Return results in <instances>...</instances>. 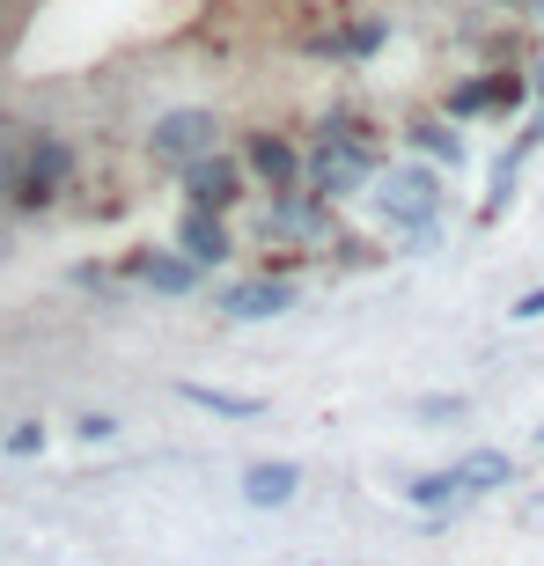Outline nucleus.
<instances>
[{
    "label": "nucleus",
    "instance_id": "1",
    "mask_svg": "<svg viewBox=\"0 0 544 566\" xmlns=\"http://www.w3.org/2000/svg\"><path fill=\"white\" fill-rule=\"evenodd\" d=\"M368 169H376V133L354 126V118H332L302 147V177L316 185V199H354Z\"/></svg>",
    "mask_w": 544,
    "mask_h": 566
},
{
    "label": "nucleus",
    "instance_id": "2",
    "mask_svg": "<svg viewBox=\"0 0 544 566\" xmlns=\"http://www.w3.org/2000/svg\"><path fill=\"white\" fill-rule=\"evenodd\" d=\"M376 213L390 221V229L405 235V243H435V221H441V185L427 177V169H390L376 185Z\"/></svg>",
    "mask_w": 544,
    "mask_h": 566
},
{
    "label": "nucleus",
    "instance_id": "3",
    "mask_svg": "<svg viewBox=\"0 0 544 566\" xmlns=\"http://www.w3.org/2000/svg\"><path fill=\"white\" fill-rule=\"evenodd\" d=\"M66 177H74V155H66V140H38V147H30V163L15 169V207H22V213H44V207L66 191Z\"/></svg>",
    "mask_w": 544,
    "mask_h": 566
},
{
    "label": "nucleus",
    "instance_id": "4",
    "mask_svg": "<svg viewBox=\"0 0 544 566\" xmlns=\"http://www.w3.org/2000/svg\"><path fill=\"white\" fill-rule=\"evenodd\" d=\"M243 199V169L229 155H191L185 163V207H207V213H229Z\"/></svg>",
    "mask_w": 544,
    "mask_h": 566
},
{
    "label": "nucleus",
    "instance_id": "5",
    "mask_svg": "<svg viewBox=\"0 0 544 566\" xmlns=\"http://www.w3.org/2000/svg\"><path fill=\"white\" fill-rule=\"evenodd\" d=\"M147 147H155V163L185 169L191 155H207V147H213V118H207V111H169L163 126H155V140H147Z\"/></svg>",
    "mask_w": 544,
    "mask_h": 566
},
{
    "label": "nucleus",
    "instance_id": "6",
    "mask_svg": "<svg viewBox=\"0 0 544 566\" xmlns=\"http://www.w3.org/2000/svg\"><path fill=\"white\" fill-rule=\"evenodd\" d=\"M508 104H523V74H485V82L449 88V111L457 118H485V111H508Z\"/></svg>",
    "mask_w": 544,
    "mask_h": 566
},
{
    "label": "nucleus",
    "instance_id": "7",
    "mask_svg": "<svg viewBox=\"0 0 544 566\" xmlns=\"http://www.w3.org/2000/svg\"><path fill=\"white\" fill-rule=\"evenodd\" d=\"M126 273L140 280V287H155V294H191L199 287V265H191V258H163V251H133Z\"/></svg>",
    "mask_w": 544,
    "mask_h": 566
},
{
    "label": "nucleus",
    "instance_id": "8",
    "mask_svg": "<svg viewBox=\"0 0 544 566\" xmlns=\"http://www.w3.org/2000/svg\"><path fill=\"white\" fill-rule=\"evenodd\" d=\"M243 155H251V169H258V177H265L272 191L302 185V147H287V140H280V133H251V147H243Z\"/></svg>",
    "mask_w": 544,
    "mask_h": 566
},
{
    "label": "nucleus",
    "instance_id": "9",
    "mask_svg": "<svg viewBox=\"0 0 544 566\" xmlns=\"http://www.w3.org/2000/svg\"><path fill=\"white\" fill-rule=\"evenodd\" d=\"M177 243L191 251V265H221V258H229V229H221V213H207V207H185Z\"/></svg>",
    "mask_w": 544,
    "mask_h": 566
},
{
    "label": "nucleus",
    "instance_id": "10",
    "mask_svg": "<svg viewBox=\"0 0 544 566\" xmlns=\"http://www.w3.org/2000/svg\"><path fill=\"white\" fill-rule=\"evenodd\" d=\"M294 493H302V471L294 463H251L243 471V501L251 507H287Z\"/></svg>",
    "mask_w": 544,
    "mask_h": 566
},
{
    "label": "nucleus",
    "instance_id": "11",
    "mask_svg": "<svg viewBox=\"0 0 544 566\" xmlns=\"http://www.w3.org/2000/svg\"><path fill=\"white\" fill-rule=\"evenodd\" d=\"M280 310H294L287 280H251V287L229 294V316H243V324H265V316H280Z\"/></svg>",
    "mask_w": 544,
    "mask_h": 566
},
{
    "label": "nucleus",
    "instance_id": "12",
    "mask_svg": "<svg viewBox=\"0 0 544 566\" xmlns=\"http://www.w3.org/2000/svg\"><path fill=\"white\" fill-rule=\"evenodd\" d=\"M383 44V22H338V30H324V38H310V52H324V60H368Z\"/></svg>",
    "mask_w": 544,
    "mask_h": 566
},
{
    "label": "nucleus",
    "instance_id": "13",
    "mask_svg": "<svg viewBox=\"0 0 544 566\" xmlns=\"http://www.w3.org/2000/svg\"><path fill=\"white\" fill-rule=\"evenodd\" d=\"M449 471H457V493H493V485L515 479V463H508L501 449H471V457L449 463Z\"/></svg>",
    "mask_w": 544,
    "mask_h": 566
},
{
    "label": "nucleus",
    "instance_id": "14",
    "mask_svg": "<svg viewBox=\"0 0 544 566\" xmlns=\"http://www.w3.org/2000/svg\"><path fill=\"white\" fill-rule=\"evenodd\" d=\"M272 221H280V229H294V235H302V243H316V235L332 229V221H324V207H316V199H294V185L280 191V213H272Z\"/></svg>",
    "mask_w": 544,
    "mask_h": 566
},
{
    "label": "nucleus",
    "instance_id": "15",
    "mask_svg": "<svg viewBox=\"0 0 544 566\" xmlns=\"http://www.w3.org/2000/svg\"><path fill=\"white\" fill-rule=\"evenodd\" d=\"M185 398L221 412V420H258V398H236V390H213V382H185Z\"/></svg>",
    "mask_w": 544,
    "mask_h": 566
},
{
    "label": "nucleus",
    "instance_id": "16",
    "mask_svg": "<svg viewBox=\"0 0 544 566\" xmlns=\"http://www.w3.org/2000/svg\"><path fill=\"white\" fill-rule=\"evenodd\" d=\"M405 501H412V507H457L463 501L457 471H427V479H412V485H405Z\"/></svg>",
    "mask_w": 544,
    "mask_h": 566
},
{
    "label": "nucleus",
    "instance_id": "17",
    "mask_svg": "<svg viewBox=\"0 0 544 566\" xmlns=\"http://www.w3.org/2000/svg\"><path fill=\"white\" fill-rule=\"evenodd\" d=\"M412 140L427 147V155H441V163H463V140H457V133H449V126H419Z\"/></svg>",
    "mask_w": 544,
    "mask_h": 566
},
{
    "label": "nucleus",
    "instance_id": "18",
    "mask_svg": "<svg viewBox=\"0 0 544 566\" xmlns=\"http://www.w3.org/2000/svg\"><path fill=\"white\" fill-rule=\"evenodd\" d=\"M8 449H15V457H38V449H44V427H38V420H22L15 434H8Z\"/></svg>",
    "mask_w": 544,
    "mask_h": 566
},
{
    "label": "nucleus",
    "instance_id": "19",
    "mask_svg": "<svg viewBox=\"0 0 544 566\" xmlns=\"http://www.w3.org/2000/svg\"><path fill=\"white\" fill-rule=\"evenodd\" d=\"M74 434H82V441H111L118 420H111V412H88V420H74Z\"/></svg>",
    "mask_w": 544,
    "mask_h": 566
},
{
    "label": "nucleus",
    "instance_id": "20",
    "mask_svg": "<svg viewBox=\"0 0 544 566\" xmlns=\"http://www.w3.org/2000/svg\"><path fill=\"white\" fill-rule=\"evenodd\" d=\"M508 316H515V324H537V316H544V287H530V294H523V302H515Z\"/></svg>",
    "mask_w": 544,
    "mask_h": 566
},
{
    "label": "nucleus",
    "instance_id": "21",
    "mask_svg": "<svg viewBox=\"0 0 544 566\" xmlns=\"http://www.w3.org/2000/svg\"><path fill=\"white\" fill-rule=\"evenodd\" d=\"M457 412H463V398H427L419 405V420H457Z\"/></svg>",
    "mask_w": 544,
    "mask_h": 566
},
{
    "label": "nucleus",
    "instance_id": "22",
    "mask_svg": "<svg viewBox=\"0 0 544 566\" xmlns=\"http://www.w3.org/2000/svg\"><path fill=\"white\" fill-rule=\"evenodd\" d=\"M537 104H544V66H537Z\"/></svg>",
    "mask_w": 544,
    "mask_h": 566
},
{
    "label": "nucleus",
    "instance_id": "23",
    "mask_svg": "<svg viewBox=\"0 0 544 566\" xmlns=\"http://www.w3.org/2000/svg\"><path fill=\"white\" fill-rule=\"evenodd\" d=\"M537 441H544V434H537Z\"/></svg>",
    "mask_w": 544,
    "mask_h": 566
}]
</instances>
